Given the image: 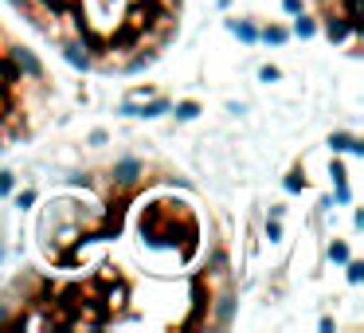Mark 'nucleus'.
Returning a JSON list of instances; mask_svg holds the SVG:
<instances>
[{
  "label": "nucleus",
  "instance_id": "2",
  "mask_svg": "<svg viewBox=\"0 0 364 333\" xmlns=\"http://www.w3.org/2000/svg\"><path fill=\"white\" fill-rule=\"evenodd\" d=\"M4 9L75 71L129 79L165 59L188 0H4Z\"/></svg>",
  "mask_w": 364,
  "mask_h": 333
},
{
  "label": "nucleus",
  "instance_id": "3",
  "mask_svg": "<svg viewBox=\"0 0 364 333\" xmlns=\"http://www.w3.org/2000/svg\"><path fill=\"white\" fill-rule=\"evenodd\" d=\"M24 32L0 0V157L36 142L63 114V87Z\"/></svg>",
  "mask_w": 364,
  "mask_h": 333
},
{
  "label": "nucleus",
  "instance_id": "1",
  "mask_svg": "<svg viewBox=\"0 0 364 333\" xmlns=\"http://www.w3.org/2000/svg\"><path fill=\"white\" fill-rule=\"evenodd\" d=\"M32 259L0 290V325H161L231 322L228 228L161 153H114L71 173L32 212Z\"/></svg>",
  "mask_w": 364,
  "mask_h": 333
},
{
  "label": "nucleus",
  "instance_id": "4",
  "mask_svg": "<svg viewBox=\"0 0 364 333\" xmlns=\"http://www.w3.org/2000/svg\"><path fill=\"white\" fill-rule=\"evenodd\" d=\"M0 255H4V220H0Z\"/></svg>",
  "mask_w": 364,
  "mask_h": 333
}]
</instances>
